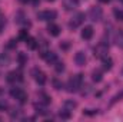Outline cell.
Returning a JSON list of instances; mask_svg holds the SVG:
<instances>
[{
	"instance_id": "1f68e13d",
	"label": "cell",
	"mask_w": 123,
	"mask_h": 122,
	"mask_svg": "<svg viewBox=\"0 0 123 122\" xmlns=\"http://www.w3.org/2000/svg\"><path fill=\"white\" fill-rule=\"evenodd\" d=\"M53 85H55V88H56V89H62V88H63V85H62L57 79H55V81H53Z\"/></svg>"
},
{
	"instance_id": "e575fe53",
	"label": "cell",
	"mask_w": 123,
	"mask_h": 122,
	"mask_svg": "<svg viewBox=\"0 0 123 122\" xmlns=\"http://www.w3.org/2000/svg\"><path fill=\"white\" fill-rule=\"evenodd\" d=\"M99 1H100V3H109L110 0H99Z\"/></svg>"
},
{
	"instance_id": "d4e9b609",
	"label": "cell",
	"mask_w": 123,
	"mask_h": 122,
	"mask_svg": "<svg viewBox=\"0 0 123 122\" xmlns=\"http://www.w3.org/2000/svg\"><path fill=\"white\" fill-rule=\"evenodd\" d=\"M59 116H60L62 119H69V118H70V111H67V109H63V111H60Z\"/></svg>"
},
{
	"instance_id": "44dd1931",
	"label": "cell",
	"mask_w": 123,
	"mask_h": 122,
	"mask_svg": "<svg viewBox=\"0 0 123 122\" xmlns=\"http://www.w3.org/2000/svg\"><path fill=\"white\" fill-rule=\"evenodd\" d=\"M29 37L30 36H29V32L27 30H20V33H19V40L20 42H26Z\"/></svg>"
},
{
	"instance_id": "5bb4252c",
	"label": "cell",
	"mask_w": 123,
	"mask_h": 122,
	"mask_svg": "<svg viewBox=\"0 0 123 122\" xmlns=\"http://www.w3.org/2000/svg\"><path fill=\"white\" fill-rule=\"evenodd\" d=\"M102 65H103V69H105V70H110V69L113 68V61H112V58H109V56L103 58V59H102Z\"/></svg>"
},
{
	"instance_id": "9c48e42d",
	"label": "cell",
	"mask_w": 123,
	"mask_h": 122,
	"mask_svg": "<svg viewBox=\"0 0 123 122\" xmlns=\"http://www.w3.org/2000/svg\"><path fill=\"white\" fill-rule=\"evenodd\" d=\"M86 61H87V58H86V53L85 52H77L74 55V62H76L77 66H85Z\"/></svg>"
},
{
	"instance_id": "30bf717a",
	"label": "cell",
	"mask_w": 123,
	"mask_h": 122,
	"mask_svg": "<svg viewBox=\"0 0 123 122\" xmlns=\"http://www.w3.org/2000/svg\"><path fill=\"white\" fill-rule=\"evenodd\" d=\"M93 33H94V30H93L92 26H85V27L82 29V39L90 40V39L93 37Z\"/></svg>"
},
{
	"instance_id": "83f0119b",
	"label": "cell",
	"mask_w": 123,
	"mask_h": 122,
	"mask_svg": "<svg viewBox=\"0 0 123 122\" xmlns=\"http://www.w3.org/2000/svg\"><path fill=\"white\" fill-rule=\"evenodd\" d=\"M16 46H17L16 39H10V40H9V43H7V47H9V49H14Z\"/></svg>"
},
{
	"instance_id": "ac0fdd59",
	"label": "cell",
	"mask_w": 123,
	"mask_h": 122,
	"mask_svg": "<svg viewBox=\"0 0 123 122\" xmlns=\"http://www.w3.org/2000/svg\"><path fill=\"white\" fill-rule=\"evenodd\" d=\"M17 62H19L20 66H25V65L27 63V55L23 53V52H19V53H17Z\"/></svg>"
},
{
	"instance_id": "4dcf8cb0",
	"label": "cell",
	"mask_w": 123,
	"mask_h": 122,
	"mask_svg": "<svg viewBox=\"0 0 123 122\" xmlns=\"http://www.w3.org/2000/svg\"><path fill=\"white\" fill-rule=\"evenodd\" d=\"M4 25H6V20H4L3 16H0V33H1L3 29H4Z\"/></svg>"
},
{
	"instance_id": "5b68a950",
	"label": "cell",
	"mask_w": 123,
	"mask_h": 122,
	"mask_svg": "<svg viewBox=\"0 0 123 122\" xmlns=\"http://www.w3.org/2000/svg\"><path fill=\"white\" fill-rule=\"evenodd\" d=\"M102 17H103V10H102V7L93 6L92 9L89 10V19H90L92 22H100Z\"/></svg>"
},
{
	"instance_id": "2e32d148",
	"label": "cell",
	"mask_w": 123,
	"mask_h": 122,
	"mask_svg": "<svg viewBox=\"0 0 123 122\" xmlns=\"http://www.w3.org/2000/svg\"><path fill=\"white\" fill-rule=\"evenodd\" d=\"M115 42H116V45L123 49V30L122 29H119V32L116 33V36H115Z\"/></svg>"
},
{
	"instance_id": "f1b7e54d",
	"label": "cell",
	"mask_w": 123,
	"mask_h": 122,
	"mask_svg": "<svg viewBox=\"0 0 123 122\" xmlns=\"http://www.w3.org/2000/svg\"><path fill=\"white\" fill-rule=\"evenodd\" d=\"M115 16H116L117 20H122L123 22V10H116L115 12Z\"/></svg>"
},
{
	"instance_id": "6da1fadb",
	"label": "cell",
	"mask_w": 123,
	"mask_h": 122,
	"mask_svg": "<svg viewBox=\"0 0 123 122\" xmlns=\"http://www.w3.org/2000/svg\"><path fill=\"white\" fill-rule=\"evenodd\" d=\"M82 83H83V75L82 73H77V75H74L73 78L69 79V82H67V91L69 92H77L82 88Z\"/></svg>"
},
{
	"instance_id": "f35d334b",
	"label": "cell",
	"mask_w": 123,
	"mask_h": 122,
	"mask_svg": "<svg viewBox=\"0 0 123 122\" xmlns=\"http://www.w3.org/2000/svg\"><path fill=\"white\" fill-rule=\"evenodd\" d=\"M120 1H122V3H123V0H120Z\"/></svg>"
},
{
	"instance_id": "8fae6325",
	"label": "cell",
	"mask_w": 123,
	"mask_h": 122,
	"mask_svg": "<svg viewBox=\"0 0 123 122\" xmlns=\"http://www.w3.org/2000/svg\"><path fill=\"white\" fill-rule=\"evenodd\" d=\"M43 59L47 62L49 65H53V63H56V62H57V55H56L55 52H50V50H47V53L43 56Z\"/></svg>"
},
{
	"instance_id": "cb8c5ba5",
	"label": "cell",
	"mask_w": 123,
	"mask_h": 122,
	"mask_svg": "<svg viewBox=\"0 0 123 122\" xmlns=\"http://www.w3.org/2000/svg\"><path fill=\"white\" fill-rule=\"evenodd\" d=\"M55 69H56V72H57V73H62V72L64 70V63H63V62H56Z\"/></svg>"
},
{
	"instance_id": "d590c367",
	"label": "cell",
	"mask_w": 123,
	"mask_h": 122,
	"mask_svg": "<svg viewBox=\"0 0 123 122\" xmlns=\"http://www.w3.org/2000/svg\"><path fill=\"white\" fill-rule=\"evenodd\" d=\"M19 1H20V3H27L29 0H19Z\"/></svg>"
},
{
	"instance_id": "3957f363",
	"label": "cell",
	"mask_w": 123,
	"mask_h": 122,
	"mask_svg": "<svg viewBox=\"0 0 123 122\" xmlns=\"http://www.w3.org/2000/svg\"><path fill=\"white\" fill-rule=\"evenodd\" d=\"M94 56L96 58H99V59H103V58H106L107 56V53H109V46H107V43H105V42H100L96 47H94Z\"/></svg>"
},
{
	"instance_id": "ba28073f",
	"label": "cell",
	"mask_w": 123,
	"mask_h": 122,
	"mask_svg": "<svg viewBox=\"0 0 123 122\" xmlns=\"http://www.w3.org/2000/svg\"><path fill=\"white\" fill-rule=\"evenodd\" d=\"M33 75H34V79H36V82H37L39 85H44V83H46L47 78H46V75H44L42 70L34 69V70H33Z\"/></svg>"
},
{
	"instance_id": "7c38bea8",
	"label": "cell",
	"mask_w": 123,
	"mask_h": 122,
	"mask_svg": "<svg viewBox=\"0 0 123 122\" xmlns=\"http://www.w3.org/2000/svg\"><path fill=\"white\" fill-rule=\"evenodd\" d=\"M47 32H49L50 36H55V37H56V36L60 34V26H57V25H55V23H49Z\"/></svg>"
},
{
	"instance_id": "e0dca14e",
	"label": "cell",
	"mask_w": 123,
	"mask_h": 122,
	"mask_svg": "<svg viewBox=\"0 0 123 122\" xmlns=\"http://www.w3.org/2000/svg\"><path fill=\"white\" fill-rule=\"evenodd\" d=\"M34 109L37 111V114H40V115H46V103H43V102L34 103Z\"/></svg>"
},
{
	"instance_id": "603a6c76",
	"label": "cell",
	"mask_w": 123,
	"mask_h": 122,
	"mask_svg": "<svg viewBox=\"0 0 123 122\" xmlns=\"http://www.w3.org/2000/svg\"><path fill=\"white\" fill-rule=\"evenodd\" d=\"M39 98H42V99H40V102H43V103H46V105H47V103H50V101H52V99H50L46 93H43V92L39 95Z\"/></svg>"
},
{
	"instance_id": "ffe728a7",
	"label": "cell",
	"mask_w": 123,
	"mask_h": 122,
	"mask_svg": "<svg viewBox=\"0 0 123 122\" xmlns=\"http://www.w3.org/2000/svg\"><path fill=\"white\" fill-rule=\"evenodd\" d=\"M9 63H10V58H9V55L1 53V55H0V66H7Z\"/></svg>"
},
{
	"instance_id": "d6a6232c",
	"label": "cell",
	"mask_w": 123,
	"mask_h": 122,
	"mask_svg": "<svg viewBox=\"0 0 123 122\" xmlns=\"http://www.w3.org/2000/svg\"><path fill=\"white\" fill-rule=\"evenodd\" d=\"M30 1L33 3V4H34V6H37V4L40 3V0H30Z\"/></svg>"
},
{
	"instance_id": "836d02e7",
	"label": "cell",
	"mask_w": 123,
	"mask_h": 122,
	"mask_svg": "<svg viewBox=\"0 0 123 122\" xmlns=\"http://www.w3.org/2000/svg\"><path fill=\"white\" fill-rule=\"evenodd\" d=\"M60 47H63V49H67V47H69V45H67V43H64V45H60Z\"/></svg>"
},
{
	"instance_id": "52a82bcc",
	"label": "cell",
	"mask_w": 123,
	"mask_h": 122,
	"mask_svg": "<svg viewBox=\"0 0 123 122\" xmlns=\"http://www.w3.org/2000/svg\"><path fill=\"white\" fill-rule=\"evenodd\" d=\"M22 79H23V78H22V73H20V72H16V70L9 72L7 76H6V81H7L9 83H14V82H17V81H22Z\"/></svg>"
},
{
	"instance_id": "7402d4cb",
	"label": "cell",
	"mask_w": 123,
	"mask_h": 122,
	"mask_svg": "<svg viewBox=\"0 0 123 122\" xmlns=\"http://www.w3.org/2000/svg\"><path fill=\"white\" fill-rule=\"evenodd\" d=\"M26 43H27L29 49H36V47H37V42H36L34 37H29V39L26 40Z\"/></svg>"
},
{
	"instance_id": "4316f807",
	"label": "cell",
	"mask_w": 123,
	"mask_h": 122,
	"mask_svg": "<svg viewBox=\"0 0 123 122\" xmlns=\"http://www.w3.org/2000/svg\"><path fill=\"white\" fill-rule=\"evenodd\" d=\"M7 108H9L7 101H6V99H0V111H4V109H7Z\"/></svg>"
},
{
	"instance_id": "8d00e7d4",
	"label": "cell",
	"mask_w": 123,
	"mask_h": 122,
	"mask_svg": "<svg viewBox=\"0 0 123 122\" xmlns=\"http://www.w3.org/2000/svg\"><path fill=\"white\" fill-rule=\"evenodd\" d=\"M120 73H122V76H123V68H122V70H120Z\"/></svg>"
},
{
	"instance_id": "8992f818",
	"label": "cell",
	"mask_w": 123,
	"mask_h": 122,
	"mask_svg": "<svg viewBox=\"0 0 123 122\" xmlns=\"http://www.w3.org/2000/svg\"><path fill=\"white\" fill-rule=\"evenodd\" d=\"M83 20H85V13L79 12V13H76V14L72 17V20H70L69 26H70L72 29H76V27H79V26L83 23Z\"/></svg>"
},
{
	"instance_id": "f546056e",
	"label": "cell",
	"mask_w": 123,
	"mask_h": 122,
	"mask_svg": "<svg viewBox=\"0 0 123 122\" xmlns=\"http://www.w3.org/2000/svg\"><path fill=\"white\" fill-rule=\"evenodd\" d=\"M122 98H123V91L120 92V93H117V95H116V96L113 98V101H112V103H115V102H117V101H120Z\"/></svg>"
},
{
	"instance_id": "74e56055",
	"label": "cell",
	"mask_w": 123,
	"mask_h": 122,
	"mask_svg": "<svg viewBox=\"0 0 123 122\" xmlns=\"http://www.w3.org/2000/svg\"><path fill=\"white\" fill-rule=\"evenodd\" d=\"M47 1H55V0H47Z\"/></svg>"
},
{
	"instance_id": "484cf974",
	"label": "cell",
	"mask_w": 123,
	"mask_h": 122,
	"mask_svg": "<svg viewBox=\"0 0 123 122\" xmlns=\"http://www.w3.org/2000/svg\"><path fill=\"white\" fill-rule=\"evenodd\" d=\"M20 114H22L20 109H13V111L10 112V118H12V119H14V118H20Z\"/></svg>"
},
{
	"instance_id": "277c9868",
	"label": "cell",
	"mask_w": 123,
	"mask_h": 122,
	"mask_svg": "<svg viewBox=\"0 0 123 122\" xmlns=\"http://www.w3.org/2000/svg\"><path fill=\"white\" fill-rule=\"evenodd\" d=\"M10 95H12L14 99H17L20 103H25V102H27V93L23 91L22 88H12Z\"/></svg>"
},
{
	"instance_id": "4fadbf2b",
	"label": "cell",
	"mask_w": 123,
	"mask_h": 122,
	"mask_svg": "<svg viewBox=\"0 0 123 122\" xmlns=\"http://www.w3.org/2000/svg\"><path fill=\"white\" fill-rule=\"evenodd\" d=\"M79 6V0H63V7L66 10H73Z\"/></svg>"
},
{
	"instance_id": "7a4b0ae2",
	"label": "cell",
	"mask_w": 123,
	"mask_h": 122,
	"mask_svg": "<svg viewBox=\"0 0 123 122\" xmlns=\"http://www.w3.org/2000/svg\"><path fill=\"white\" fill-rule=\"evenodd\" d=\"M57 17V12L56 10H43L37 13V19L42 22H52Z\"/></svg>"
},
{
	"instance_id": "d6986e66",
	"label": "cell",
	"mask_w": 123,
	"mask_h": 122,
	"mask_svg": "<svg viewBox=\"0 0 123 122\" xmlns=\"http://www.w3.org/2000/svg\"><path fill=\"white\" fill-rule=\"evenodd\" d=\"M92 79H93V82H96V83L102 82V79H103L102 72H100V70H94V72L92 73Z\"/></svg>"
},
{
	"instance_id": "9a60e30c",
	"label": "cell",
	"mask_w": 123,
	"mask_h": 122,
	"mask_svg": "<svg viewBox=\"0 0 123 122\" xmlns=\"http://www.w3.org/2000/svg\"><path fill=\"white\" fill-rule=\"evenodd\" d=\"M77 108V102L76 101H73V99H67V101H64V109H67V111H73V109H76Z\"/></svg>"
}]
</instances>
